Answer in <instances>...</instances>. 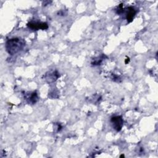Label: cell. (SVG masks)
<instances>
[{"label":"cell","mask_w":158,"mask_h":158,"mask_svg":"<svg viewBox=\"0 0 158 158\" xmlns=\"http://www.w3.org/2000/svg\"><path fill=\"white\" fill-rule=\"evenodd\" d=\"M103 55L99 57H97L94 59H93V61L91 62V64L93 65H100L102 61V59H103Z\"/></svg>","instance_id":"obj_7"},{"label":"cell","mask_w":158,"mask_h":158,"mask_svg":"<svg viewBox=\"0 0 158 158\" xmlns=\"http://www.w3.org/2000/svg\"><path fill=\"white\" fill-rule=\"evenodd\" d=\"M120 157H124V155H122V156H120Z\"/></svg>","instance_id":"obj_11"},{"label":"cell","mask_w":158,"mask_h":158,"mask_svg":"<svg viewBox=\"0 0 158 158\" xmlns=\"http://www.w3.org/2000/svg\"><path fill=\"white\" fill-rule=\"evenodd\" d=\"M110 123L114 130L117 131H120L123 125V120L121 116L116 115L111 117Z\"/></svg>","instance_id":"obj_2"},{"label":"cell","mask_w":158,"mask_h":158,"mask_svg":"<svg viewBox=\"0 0 158 158\" xmlns=\"http://www.w3.org/2000/svg\"><path fill=\"white\" fill-rule=\"evenodd\" d=\"M25 46V42L20 38H14L8 40L6 43V49L10 55H14L20 52Z\"/></svg>","instance_id":"obj_1"},{"label":"cell","mask_w":158,"mask_h":158,"mask_svg":"<svg viewBox=\"0 0 158 158\" xmlns=\"http://www.w3.org/2000/svg\"><path fill=\"white\" fill-rule=\"evenodd\" d=\"M59 94H58V92L57 91H54L53 90L52 91H51L49 93V97L51 98H58Z\"/></svg>","instance_id":"obj_8"},{"label":"cell","mask_w":158,"mask_h":158,"mask_svg":"<svg viewBox=\"0 0 158 158\" xmlns=\"http://www.w3.org/2000/svg\"><path fill=\"white\" fill-rule=\"evenodd\" d=\"M126 12V19L128 23L132 22L135 14L136 10L133 7H128L127 8Z\"/></svg>","instance_id":"obj_6"},{"label":"cell","mask_w":158,"mask_h":158,"mask_svg":"<svg viewBox=\"0 0 158 158\" xmlns=\"http://www.w3.org/2000/svg\"><path fill=\"white\" fill-rule=\"evenodd\" d=\"M59 77H60V73L56 70H49L44 75V79L48 83H54Z\"/></svg>","instance_id":"obj_3"},{"label":"cell","mask_w":158,"mask_h":158,"mask_svg":"<svg viewBox=\"0 0 158 158\" xmlns=\"http://www.w3.org/2000/svg\"><path fill=\"white\" fill-rule=\"evenodd\" d=\"M112 79L114 81H119L120 78H119L118 77L115 75H113L112 77Z\"/></svg>","instance_id":"obj_9"},{"label":"cell","mask_w":158,"mask_h":158,"mask_svg":"<svg viewBox=\"0 0 158 158\" xmlns=\"http://www.w3.org/2000/svg\"><path fill=\"white\" fill-rule=\"evenodd\" d=\"M24 98L28 104H34L38 100V96L36 92H28L24 94Z\"/></svg>","instance_id":"obj_5"},{"label":"cell","mask_w":158,"mask_h":158,"mask_svg":"<svg viewBox=\"0 0 158 158\" xmlns=\"http://www.w3.org/2000/svg\"><path fill=\"white\" fill-rule=\"evenodd\" d=\"M129 62H130V58H127V59H125V64H128Z\"/></svg>","instance_id":"obj_10"},{"label":"cell","mask_w":158,"mask_h":158,"mask_svg":"<svg viewBox=\"0 0 158 158\" xmlns=\"http://www.w3.org/2000/svg\"><path fill=\"white\" fill-rule=\"evenodd\" d=\"M27 26L29 28L33 30H46L48 28V25L45 22H30L27 23Z\"/></svg>","instance_id":"obj_4"}]
</instances>
